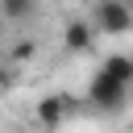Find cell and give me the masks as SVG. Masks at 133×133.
Masks as SVG:
<instances>
[{
  "instance_id": "cell-1",
  "label": "cell",
  "mask_w": 133,
  "mask_h": 133,
  "mask_svg": "<svg viewBox=\"0 0 133 133\" xmlns=\"http://www.w3.org/2000/svg\"><path fill=\"white\" fill-rule=\"evenodd\" d=\"M96 4V12H91V29L96 33H129L133 29V12H129V4L125 0H91Z\"/></svg>"
},
{
  "instance_id": "cell-2",
  "label": "cell",
  "mask_w": 133,
  "mask_h": 133,
  "mask_svg": "<svg viewBox=\"0 0 133 133\" xmlns=\"http://www.w3.org/2000/svg\"><path fill=\"white\" fill-rule=\"evenodd\" d=\"M125 96H129V83H116V79H108L104 71H96V79H91V87H87V100H91L96 108L121 112V108H125Z\"/></svg>"
},
{
  "instance_id": "cell-3",
  "label": "cell",
  "mask_w": 133,
  "mask_h": 133,
  "mask_svg": "<svg viewBox=\"0 0 133 133\" xmlns=\"http://www.w3.org/2000/svg\"><path fill=\"white\" fill-rule=\"evenodd\" d=\"M66 116H71V100H66V96H46V100H37V125H42V129H58Z\"/></svg>"
},
{
  "instance_id": "cell-4",
  "label": "cell",
  "mask_w": 133,
  "mask_h": 133,
  "mask_svg": "<svg viewBox=\"0 0 133 133\" xmlns=\"http://www.w3.org/2000/svg\"><path fill=\"white\" fill-rule=\"evenodd\" d=\"M62 42H66V50H71V54H83V50H87V46L96 42V29H91L87 21H71V25H66V37H62Z\"/></svg>"
},
{
  "instance_id": "cell-5",
  "label": "cell",
  "mask_w": 133,
  "mask_h": 133,
  "mask_svg": "<svg viewBox=\"0 0 133 133\" xmlns=\"http://www.w3.org/2000/svg\"><path fill=\"white\" fill-rule=\"evenodd\" d=\"M108 79H116V83H133V62L125 58V54H112V58H104V66H100Z\"/></svg>"
},
{
  "instance_id": "cell-6",
  "label": "cell",
  "mask_w": 133,
  "mask_h": 133,
  "mask_svg": "<svg viewBox=\"0 0 133 133\" xmlns=\"http://www.w3.org/2000/svg\"><path fill=\"white\" fill-rule=\"evenodd\" d=\"M33 8H37V0H0L4 21H25V17H33Z\"/></svg>"
},
{
  "instance_id": "cell-7",
  "label": "cell",
  "mask_w": 133,
  "mask_h": 133,
  "mask_svg": "<svg viewBox=\"0 0 133 133\" xmlns=\"http://www.w3.org/2000/svg\"><path fill=\"white\" fill-rule=\"evenodd\" d=\"M87 4H91V0H87Z\"/></svg>"
},
{
  "instance_id": "cell-8",
  "label": "cell",
  "mask_w": 133,
  "mask_h": 133,
  "mask_svg": "<svg viewBox=\"0 0 133 133\" xmlns=\"http://www.w3.org/2000/svg\"><path fill=\"white\" fill-rule=\"evenodd\" d=\"M0 21H4V17H0Z\"/></svg>"
}]
</instances>
